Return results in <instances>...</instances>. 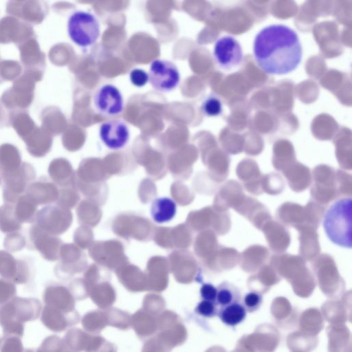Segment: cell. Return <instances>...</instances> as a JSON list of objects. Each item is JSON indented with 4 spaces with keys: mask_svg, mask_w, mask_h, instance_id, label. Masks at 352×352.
Listing matches in <instances>:
<instances>
[{
    "mask_svg": "<svg viewBox=\"0 0 352 352\" xmlns=\"http://www.w3.org/2000/svg\"><path fill=\"white\" fill-rule=\"evenodd\" d=\"M219 316L224 324L236 326L245 319L246 309L243 305L236 302L222 307Z\"/></svg>",
    "mask_w": 352,
    "mask_h": 352,
    "instance_id": "44dd1931",
    "label": "cell"
},
{
    "mask_svg": "<svg viewBox=\"0 0 352 352\" xmlns=\"http://www.w3.org/2000/svg\"><path fill=\"white\" fill-rule=\"evenodd\" d=\"M67 32L70 39L78 46L93 45L100 34L98 19L89 12L77 10L72 13L67 21Z\"/></svg>",
    "mask_w": 352,
    "mask_h": 352,
    "instance_id": "277c9868",
    "label": "cell"
},
{
    "mask_svg": "<svg viewBox=\"0 0 352 352\" xmlns=\"http://www.w3.org/2000/svg\"><path fill=\"white\" fill-rule=\"evenodd\" d=\"M201 295L206 300L216 301L217 289L210 283H205L201 288Z\"/></svg>",
    "mask_w": 352,
    "mask_h": 352,
    "instance_id": "4dcf8cb0",
    "label": "cell"
},
{
    "mask_svg": "<svg viewBox=\"0 0 352 352\" xmlns=\"http://www.w3.org/2000/svg\"><path fill=\"white\" fill-rule=\"evenodd\" d=\"M21 223L16 219L13 204H6L0 207V230L5 233L19 230Z\"/></svg>",
    "mask_w": 352,
    "mask_h": 352,
    "instance_id": "7402d4cb",
    "label": "cell"
},
{
    "mask_svg": "<svg viewBox=\"0 0 352 352\" xmlns=\"http://www.w3.org/2000/svg\"><path fill=\"white\" fill-rule=\"evenodd\" d=\"M245 308L249 311L256 310L262 302V296L256 292L247 294L243 299Z\"/></svg>",
    "mask_w": 352,
    "mask_h": 352,
    "instance_id": "f1b7e54d",
    "label": "cell"
},
{
    "mask_svg": "<svg viewBox=\"0 0 352 352\" xmlns=\"http://www.w3.org/2000/svg\"><path fill=\"white\" fill-rule=\"evenodd\" d=\"M254 55L257 64L266 73L286 74L300 63L302 47L294 30L285 25H271L256 34Z\"/></svg>",
    "mask_w": 352,
    "mask_h": 352,
    "instance_id": "6da1fadb",
    "label": "cell"
},
{
    "mask_svg": "<svg viewBox=\"0 0 352 352\" xmlns=\"http://www.w3.org/2000/svg\"><path fill=\"white\" fill-rule=\"evenodd\" d=\"M5 248L10 252L19 251L25 245V238L20 233H9L4 239Z\"/></svg>",
    "mask_w": 352,
    "mask_h": 352,
    "instance_id": "4316f807",
    "label": "cell"
},
{
    "mask_svg": "<svg viewBox=\"0 0 352 352\" xmlns=\"http://www.w3.org/2000/svg\"><path fill=\"white\" fill-rule=\"evenodd\" d=\"M0 63H1V61H0ZM3 82V80H2V79L1 78V77H0V83H1V82Z\"/></svg>",
    "mask_w": 352,
    "mask_h": 352,
    "instance_id": "d6a6232c",
    "label": "cell"
},
{
    "mask_svg": "<svg viewBox=\"0 0 352 352\" xmlns=\"http://www.w3.org/2000/svg\"><path fill=\"white\" fill-rule=\"evenodd\" d=\"M93 102L96 109L104 116H117L123 111L122 94L112 84H105L100 87L94 95Z\"/></svg>",
    "mask_w": 352,
    "mask_h": 352,
    "instance_id": "ba28073f",
    "label": "cell"
},
{
    "mask_svg": "<svg viewBox=\"0 0 352 352\" xmlns=\"http://www.w3.org/2000/svg\"><path fill=\"white\" fill-rule=\"evenodd\" d=\"M36 225L45 232L54 235L63 232L67 224L65 212L60 208L48 206L37 212Z\"/></svg>",
    "mask_w": 352,
    "mask_h": 352,
    "instance_id": "7c38bea8",
    "label": "cell"
},
{
    "mask_svg": "<svg viewBox=\"0 0 352 352\" xmlns=\"http://www.w3.org/2000/svg\"><path fill=\"white\" fill-rule=\"evenodd\" d=\"M197 312L206 317H212L217 313L216 307L213 302L208 300L201 301L197 307Z\"/></svg>",
    "mask_w": 352,
    "mask_h": 352,
    "instance_id": "f546056e",
    "label": "cell"
},
{
    "mask_svg": "<svg viewBox=\"0 0 352 352\" xmlns=\"http://www.w3.org/2000/svg\"><path fill=\"white\" fill-rule=\"evenodd\" d=\"M99 136L107 148L118 150L127 144L130 132L127 124L124 121L114 119L101 124Z\"/></svg>",
    "mask_w": 352,
    "mask_h": 352,
    "instance_id": "8fae6325",
    "label": "cell"
},
{
    "mask_svg": "<svg viewBox=\"0 0 352 352\" xmlns=\"http://www.w3.org/2000/svg\"><path fill=\"white\" fill-rule=\"evenodd\" d=\"M25 195L38 206L54 201L58 196V192L52 182L43 178L30 183Z\"/></svg>",
    "mask_w": 352,
    "mask_h": 352,
    "instance_id": "9a60e30c",
    "label": "cell"
},
{
    "mask_svg": "<svg viewBox=\"0 0 352 352\" xmlns=\"http://www.w3.org/2000/svg\"><path fill=\"white\" fill-rule=\"evenodd\" d=\"M129 79L133 85L142 87L149 81V76L144 69L135 68L130 72Z\"/></svg>",
    "mask_w": 352,
    "mask_h": 352,
    "instance_id": "83f0119b",
    "label": "cell"
},
{
    "mask_svg": "<svg viewBox=\"0 0 352 352\" xmlns=\"http://www.w3.org/2000/svg\"><path fill=\"white\" fill-rule=\"evenodd\" d=\"M34 36V31L29 23L12 16H6L0 20L1 43H14L18 46Z\"/></svg>",
    "mask_w": 352,
    "mask_h": 352,
    "instance_id": "30bf717a",
    "label": "cell"
},
{
    "mask_svg": "<svg viewBox=\"0 0 352 352\" xmlns=\"http://www.w3.org/2000/svg\"><path fill=\"white\" fill-rule=\"evenodd\" d=\"M322 226L329 239L340 247L352 246V199H340L326 211Z\"/></svg>",
    "mask_w": 352,
    "mask_h": 352,
    "instance_id": "7a4b0ae2",
    "label": "cell"
},
{
    "mask_svg": "<svg viewBox=\"0 0 352 352\" xmlns=\"http://www.w3.org/2000/svg\"><path fill=\"white\" fill-rule=\"evenodd\" d=\"M149 81L160 92L175 89L180 82L181 76L177 66L166 60L155 59L149 66Z\"/></svg>",
    "mask_w": 352,
    "mask_h": 352,
    "instance_id": "5b68a950",
    "label": "cell"
},
{
    "mask_svg": "<svg viewBox=\"0 0 352 352\" xmlns=\"http://www.w3.org/2000/svg\"><path fill=\"white\" fill-rule=\"evenodd\" d=\"M9 124L23 140L37 126L25 110L16 109L9 111Z\"/></svg>",
    "mask_w": 352,
    "mask_h": 352,
    "instance_id": "d6986e66",
    "label": "cell"
},
{
    "mask_svg": "<svg viewBox=\"0 0 352 352\" xmlns=\"http://www.w3.org/2000/svg\"><path fill=\"white\" fill-rule=\"evenodd\" d=\"M14 214L16 219L22 223H32L35 221L37 205L25 194L15 203Z\"/></svg>",
    "mask_w": 352,
    "mask_h": 352,
    "instance_id": "ffe728a7",
    "label": "cell"
},
{
    "mask_svg": "<svg viewBox=\"0 0 352 352\" xmlns=\"http://www.w3.org/2000/svg\"><path fill=\"white\" fill-rule=\"evenodd\" d=\"M20 58L25 69L44 71L45 56L41 50L36 36L30 38L18 45Z\"/></svg>",
    "mask_w": 352,
    "mask_h": 352,
    "instance_id": "5bb4252c",
    "label": "cell"
},
{
    "mask_svg": "<svg viewBox=\"0 0 352 352\" xmlns=\"http://www.w3.org/2000/svg\"><path fill=\"white\" fill-rule=\"evenodd\" d=\"M239 297V292L232 284L223 282L219 285L216 301L221 307H223L236 302Z\"/></svg>",
    "mask_w": 352,
    "mask_h": 352,
    "instance_id": "cb8c5ba5",
    "label": "cell"
},
{
    "mask_svg": "<svg viewBox=\"0 0 352 352\" xmlns=\"http://www.w3.org/2000/svg\"><path fill=\"white\" fill-rule=\"evenodd\" d=\"M3 104L0 98V128L10 126L9 124V112Z\"/></svg>",
    "mask_w": 352,
    "mask_h": 352,
    "instance_id": "1f68e13d",
    "label": "cell"
},
{
    "mask_svg": "<svg viewBox=\"0 0 352 352\" xmlns=\"http://www.w3.org/2000/svg\"><path fill=\"white\" fill-rule=\"evenodd\" d=\"M176 212L177 204L169 197L157 198L151 205V215L154 221L158 223L170 221L174 218Z\"/></svg>",
    "mask_w": 352,
    "mask_h": 352,
    "instance_id": "ac0fdd59",
    "label": "cell"
},
{
    "mask_svg": "<svg viewBox=\"0 0 352 352\" xmlns=\"http://www.w3.org/2000/svg\"><path fill=\"white\" fill-rule=\"evenodd\" d=\"M30 239L32 245L45 259L51 261L57 259L60 243L58 239L45 232L36 224L30 228Z\"/></svg>",
    "mask_w": 352,
    "mask_h": 352,
    "instance_id": "4fadbf2b",
    "label": "cell"
},
{
    "mask_svg": "<svg viewBox=\"0 0 352 352\" xmlns=\"http://www.w3.org/2000/svg\"><path fill=\"white\" fill-rule=\"evenodd\" d=\"M213 55L218 65L225 69L238 66L243 60L242 48L231 36H224L216 41Z\"/></svg>",
    "mask_w": 352,
    "mask_h": 352,
    "instance_id": "9c48e42d",
    "label": "cell"
},
{
    "mask_svg": "<svg viewBox=\"0 0 352 352\" xmlns=\"http://www.w3.org/2000/svg\"><path fill=\"white\" fill-rule=\"evenodd\" d=\"M6 12L27 23L39 24L47 16L48 6L43 1H10Z\"/></svg>",
    "mask_w": 352,
    "mask_h": 352,
    "instance_id": "52a82bcc",
    "label": "cell"
},
{
    "mask_svg": "<svg viewBox=\"0 0 352 352\" xmlns=\"http://www.w3.org/2000/svg\"><path fill=\"white\" fill-rule=\"evenodd\" d=\"M201 111L207 116H217L222 112L221 102L215 96H208L202 103Z\"/></svg>",
    "mask_w": 352,
    "mask_h": 352,
    "instance_id": "484cf974",
    "label": "cell"
},
{
    "mask_svg": "<svg viewBox=\"0 0 352 352\" xmlns=\"http://www.w3.org/2000/svg\"><path fill=\"white\" fill-rule=\"evenodd\" d=\"M23 141L28 151L36 157L45 156L52 146L51 135L38 126Z\"/></svg>",
    "mask_w": 352,
    "mask_h": 352,
    "instance_id": "2e32d148",
    "label": "cell"
},
{
    "mask_svg": "<svg viewBox=\"0 0 352 352\" xmlns=\"http://www.w3.org/2000/svg\"><path fill=\"white\" fill-rule=\"evenodd\" d=\"M0 183H1V180H0Z\"/></svg>",
    "mask_w": 352,
    "mask_h": 352,
    "instance_id": "836d02e7",
    "label": "cell"
},
{
    "mask_svg": "<svg viewBox=\"0 0 352 352\" xmlns=\"http://www.w3.org/2000/svg\"><path fill=\"white\" fill-rule=\"evenodd\" d=\"M19 149L12 144L0 146V176L1 179L16 171L22 165Z\"/></svg>",
    "mask_w": 352,
    "mask_h": 352,
    "instance_id": "e0dca14e",
    "label": "cell"
},
{
    "mask_svg": "<svg viewBox=\"0 0 352 352\" xmlns=\"http://www.w3.org/2000/svg\"><path fill=\"white\" fill-rule=\"evenodd\" d=\"M21 65L16 60H6L0 63V77L4 80L14 81L22 72Z\"/></svg>",
    "mask_w": 352,
    "mask_h": 352,
    "instance_id": "d4e9b609",
    "label": "cell"
},
{
    "mask_svg": "<svg viewBox=\"0 0 352 352\" xmlns=\"http://www.w3.org/2000/svg\"><path fill=\"white\" fill-rule=\"evenodd\" d=\"M36 177L34 167L29 163L23 162L14 173L3 177V190L5 203L14 204L21 197L32 181Z\"/></svg>",
    "mask_w": 352,
    "mask_h": 352,
    "instance_id": "8992f818",
    "label": "cell"
},
{
    "mask_svg": "<svg viewBox=\"0 0 352 352\" xmlns=\"http://www.w3.org/2000/svg\"><path fill=\"white\" fill-rule=\"evenodd\" d=\"M43 71L24 69L11 87L5 91L1 100L8 110H25L32 102L35 84L42 80Z\"/></svg>",
    "mask_w": 352,
    "mask_h": 352,
    "instance_id": "3957f363",
    "label": "cell"
},
{
    "mask_svg": "<svg viewBox=\"0 0 352 352\" xmlns=\"http://www.w3.org/2000/svg\"><path fill=\"white\" fill-rule=\"evenodd\" d=\"M28 271L27 263L23 261L15 259L9 252L0 250V274L12 275Z\"/></svg>",
    "mask_w": 352,
    "mask_h": 352,
    "instance_id": "603a6c76",
    "label": "cell"
}]
</instances>
